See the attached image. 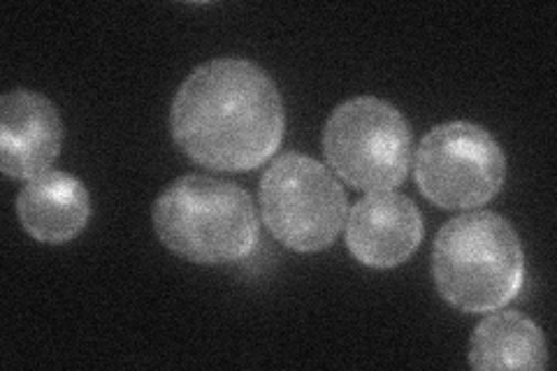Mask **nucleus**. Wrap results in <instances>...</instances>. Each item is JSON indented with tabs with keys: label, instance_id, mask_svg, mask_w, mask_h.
I'll use <instances>...</instances> for the list:
<instances>
[{
	"label": "nucleus",
	"instance_id": "nucleus-1",
	"mask_svg": "<svg viewBox=\"0 0 557 371\" xmlns=\"http://www.w3.org/2000/svg\"><path fill=\"white\" fill-rule=\"evenodd\" d=\"M170 128L174 143L198 165L251 172L282 147L284 100L263 67L216 59L196 67L180 86Z\"/></svg>",
	"mask_w": 557,
	"mask_h": 371
},
{
	"label": "nucleus",
	"instance_id": "nucleus-2",
	"mask_svg": "<svg viewBox=\"0 0 557 371\" xmlns=\"http://www.w3.org/2000/svg\"><path fill=\"white\" fill-rule=\"evenodd\" d=\"M432 274L440 295L465 313L509 305L525 279V251L516 230L495 211L450 219L434 239Z\"/></svg>",
	"mask_w": 557,
	"mask_h": 371
},
{
	"label": "nucleus",
	"instance_id": "nucleus-3",
	"mask_svg": "<svg viewBox=\"0 0 557 371\" xmlns=\"http://www.w3.org/2000/svg\"><path fill=\"white\" fill-rule=\"evenodd\" d=\"M153 227L172 253L198 264L237 262L258 244V214L249 193L205 174L182 176L161 193Z\"/></svg>",
	"mask_w": 557,
	"mask_h": 371
},
{
	"label": "nucleus",
	"instance_id": "nucleus-4",
	"mask_svg": "<svg viewBox=\"0 0 557 371\" xmlns=\"http://www.w3.org/2000/svg\"><path fill=\"white\" fill-rule=\"evenodd\" d=\"M330 168L358 190H393L411 163V128L391 102L360 96L330 114L323 133Z\"/></svg>",
	"mask_w": 557,
	"mask_h": 371
},
{
	"label": "nucleus",
	"instance_id": "nucleus-5",
	"mask_svg": "<svg viewBox=\"0 0 557 371\" xmlns=\"http://www.w3.org/2000/svg\"><path fill=\"white\" fill-rule=\"evenodd\" d=\"M260 214L272 237L298 253L333 246L346 221V196L335 174L302 153H284L260 182Z\"/></svg>",
	"mask_w": 557,
	"mask_h": 371
},
{
	"label": "nucleus",
	"instance_id": "nucleus-6",
	"mask_svg": "<svg viewBox=\"0 0 557 371\" xmlns=\"http://www.w3.org/2000/svg\"><path fill=\"white\" fill-rule=\"evenodd\" d=\"M507 176V158L495 137L469 121L430 131L416 151V184L442 209H474L491 202Z\"/></svg>",
	"mask_w": 557,
	"mask_h": 371
},
{
	"label": "nucleus",
	"instance_id": "nucleus-7",
	"mask_svg": "<svg viewBox=\"0 0 557 371\" xmlns=\"http://www.w3.org/2000/svg\"><path fill=\"white\" fill-rule=\"evenodd\" d=\"M421 242L423 217L403 193H370L354 205L346 221V246L364 268H397L418 251Z\"/></svg>",
	"mask_w": 557,
	"mask_h": 371
},
{
	"label": "nucleus",
	"instance_id": "nucleus-8",
	"mask_svg": "<svg viewBox=\"0 0 557 371\" xmlns=\"http://www.w3.org/2000/svg\"><path fill=\"white\" fill-rule=\"evenodd\" d=\"M63 147L57 104L16 88L0 98V168L10 180H33L49 170Z\"/></svg>",
	"mask_w": 557,
	"mask_h": 371
},
{
	"label": "nucleus",
	"instance_id": "nucleus-9",
	"mask_svg": "<svg viewBox=\"0 0 557 371\" xmlns=\"http://www.w3.org/2000/svg\"><path fill=\"white\" fill-rule=\"evenodd\" d=\"M16 214L33 239L67 244L89 223L91 198L75 174L47 170L28 180L16 198Z\"/></svg>",
	"mask_w": 557,
	"mask_h": 371
},
{
	"label": "nucleus",
	"instance_id": "nucleus-10",
	"mask_svg": "<svg viewBox=\"0 0 557 371\" xmlns=\"http://www.w3.org/2000/svg\"><path fill=\"white\" fill-rule=\"evenodd\" d=\"M469 364L481 371L546 369L544 332L520 311H497L483 318L469 344Z\"/></svg>",
	"mask_w": 557,
	"mask_h": 371
}]
</instances>
